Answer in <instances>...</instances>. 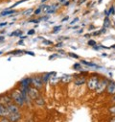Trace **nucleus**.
Masks as SVG:
<instances>
[{
	"label": "nucleus",
	"instance_id": "nucleus-1",
	"mask_svg": "<svg viewBox=\"0 0 115 122\" xmlns=\"http://www.w3.org/2000/svg\"><path fill=\"white\" fill-rule=\"evenodd\" d=\"M11 97H12V100H14V102L17 106H23V104L25 103V100H24V97L22 95L21 90H18V89L14 90L12 92Z\"/></svg>",
	"mask_w": 115,
	"mask_h": 122
},
{
	"label": "nucleus",
	"instance_id": "nucleus-2",
	"mask_svg": "<svg viewBox=\"0 0 115 122\" xmlns=\"http://www.w3.org/2000/svg\"><path fill=\"white\" fill-rule=\"evenodd\" d=\"M31 85H33L36 88H41L43 86L42 78L39 76H36V77L31 78Z\"/></svg>",
	"mask_w": 115,
	"mask_h": 122
},
{
	"label": "nucleus",
	"instance_id": "nucleus-3",
	"mask_svg": "<svg viewBox=\"0 0 115 122\" xmlns=\"http://www.w3.org/2000/svg\"><path fill=\"white\" fill-rule=\"evenodd\" d=\"M27 93H28L29 97H30L32 100H36V99L39 96L38 90V88H36V87H29L28 90H27Z\"/></svg>",
	"mask_w": 115,
	"mask_h": 122
},
{
	"label": "nucleus",
	"instance_id": "nucleus-4",
	"mask_svg": "<svg viewBox=\"0 0 115 122\" xmlns=\"http://www.w3.org/2000/svg\"><path fill=\"white\" fill-rule=\"evenodd\" d=\"M98 83H99V79H98V77H95V76H94V77H91V78L88 80V82H87V86H88L89 89L93 90V89L96 88Z\"/></svg>",
	"mask_w": 115,
	"mask_h": 122
},
{
	"label": "nucleus",
	"instance_id": "nucleus-5",
	"mask_svg": "<svg viewBox=\"0 0 115 122\" xmlns=\"http://www.w3.org/2000/svg\"><path fill=\"white\" fill-rule=\"evenodd\" d=\"M106 85H107V81L105 79V80H102V81H99V83H98V85H97V86H96V92L97 93H102L103 91L105 90V86H106Z\"/></svg>",
	"mask_w": 115,
	"mask_h": 122
},
{
	"label": "nucleus",
	"instance_id": "nucleus-6",
	"mask_svg": "<svg viewBox=\"0 0 115 122\" xmlns=\"http://www.w3.org/2000/svg\"><path fill=\"white\" fill-rule=\"evenodd\" d=\"M30 85H31V78H24L20 81V86H21V89L22 90H28V88L30 87Z\"/></svg>",
	"mask_w": 115,
	"mask_h": 122
},
{
	"label": "nucleus",
	"instance_id": "nucleus-7",
	"mask_svg": "<svg viewBox=\"0 0 115 122\" xmlns=\"http://www.w3.org/2000/svg\"><path fill=\"white\" fill-rule=\"evenodd\" d=\"M8 115H9L8 118L11 120V122H17L21 117V114H20L19 112H14V113H9Z\"/></svg>",
	"mask_w": 115,
	"mask_h": 122
},
{
	"label": "nucleus",
	"instance_id": "nucleus-8",
	"mask_svg": "<svg viewBox=\"0 0 115 122\" xmlns=\"http://www.w3.org/2000/svg\"><path fill=\"white\" fill-rule=\"evenodd\" d=\"M7 110L9 112V113H14V112H19L18 106L15 105V104H13V103H11L10 105L7 106Z\"/></svg>",
	"mask_w": 115,
	"mask_h": 122
},
{
	"label": "nucleus",
	"instance_id": "nucleus-9",
	"mask_svg": "<svg viewBox=\"0 0 115 122\" xmlns=\"http://www.w3.org/2000/svg\"><path fill=\"white\" fill-rule=\"evenodd\" d=\"M106 91L108 94H115V84L114 83H108Z\"/></svg>",
	"mask_w": 115,
	"mask_h": 122
},
{
	"label": "nucleus",
	"instance_id": "nucleus-10",
	"mask_svg": "<svg viewBox=\"0 0 115 122\" xmlns=\"http://www.w3.org/2000/svg\"><path fill=\"white\" fill-rule=\"evenodd\" d=\"M9 114V112L7 110V107L0 104V117H3V116H7Z\"/></svg>",
	"mask_w": 115,
	"mask_h": 122
},
{
	"label": "nucleus",
	"instance_id": "nucleus-11",
	"mask_svg": "<svg viewBox=\"0 0 115 122\" xmlns=\"http://www.w3.org/2000/svg\"><path fill=\"white\" fill-rule=\"evenodd\" d=\"M81 64H83V65H85V66H89L96 67V68H101V66H98V65H96V64L88 63V62H86V61H83V60H81Z\"/></svg>",
	"mask_w": 115,
	"mask_h": 122
},
{
	"label": "nucleus",
	"instance_id": "nucleus-12",
	"mask_svg": "<svg viewBox=\"0 0 115 122\" xmlns=\"http://www.w3.org/2000/svg\"><path fill=\"white\" fill-rule=\"evenodd\" d=\"M14 13H15V11H14V10H5L4 12H2L1 14H0V16H6V15H13Z\"/></svg>",
	"mask_w": 115,
	"mask_h": 122
},
{
	"label": "nucleus",
	"instance_id": "nucleus-13",
	"mask_svg": "<svg viewBox=\"0 0 115 122\" xmlns=\"http://www.w3.org/2000/svg\"><path fill=\"white\" fill-rule=\"evenodd\" d=\"M71 79H72V76L71 75H63L62 77V81L63 82V83H69L70 81H71Z\"/></svg>",
	"mask_w": 115,
	"mask_h": 122
},
{
	"label": "nucleus",
	"instance_id": "nucleus-14",
	"mask_svg": "<svg viewBox=\"0 0 115 122\" xmlns=\"http://www.w3.org/2000/svg\"><path fill=\"white\" fill-rule=\"evenodd\" d=\"M84 83H85V79H84L83 77L79 78V79H77V80L75 81V85H77V86H81V85H83Z\"/></svg>",
	"mask_w": 115,
	"mask_h": 122
},
{
	"label": "nucleus",
	"instance_id": "nucleus-15",
	"mask_svg": "<svg viewBox=\"0 0 115 122\" xmlns=\"http://www.w3.org/2000/svg\"><path fill=\"white\" fill-rule=\"evenodd\" d=\"M50 77H51V73H46L45 75H43V77H42V81H43V83L48 82V80L50 79Z\"/></svg>",
	"mask_w": 115,
	"mask_h": 122
},
{
	"label": "nucleus",
	"instance_id": "nucleus-16",
	"mask_svg": "<svg viewBox=\"0 0 115 122\" xmlns=\"http://www.w3.org/2000/svg\"><path fill=\"white\" fill-rule=\"evenodd\" d=\"M73 69H75V70H81L82 69V67H81V64H75L74 66H73Z\"/></svg>",
	"mask_w": 115,
	"mask_h": 122
},
{
	"label": "nucleus",
	"instance_id": "nucleus-17",
	"mask_svg": "<svg viewBox=\"0 0 115 122\" xmlns=\"http://www.w3.org/2000/svg\"><path fill=\"white\" fill-rule=\"evenodd\" d=\"M36 103H37V104H38V105H43V104H44V101H43V99H42V98L38 97V98L36 99Z\"/></svg>",
	"mask_w": 115,
	"mask_h": 122
},
{
	"label": "nucleus",
	"instance_id": "nucleus-18",
	"mask_svg": "<svg viewBox=\"0 0 115 122\" xmlns=\"http://www.w3.org/2000/svg\"><path fill=\"white\" fill-rule=\"evenodd\" d=\"M108 26H109V19H108V17L106 16V17L105 18V21H104V27L106 28V27H108Z\"/></svg>",
	"mask_w": 115,
	"mask_h": 122
},
{
	"label": "nucleus",
	"instance_id": "nucleus-19",
	"mask_svg": "<svg viewBox=\"0 0 115 122\" xmlns=\"http://www.w3.org/2000/svg\"><path fill=\"white\" fill-rule=\"evenodd\" d=\"M61 29H62V25H60V26H57V27H55V28H54V34H56V33H59Z\"/></svg>",
	"mask_w": 115,
	"mask_h": 122
},
{
	"label": "nucleus",
	"instance_id": "nucleus-20",
	"mask_svg": "<svg viewBox=\"0 0 115 122\" xmlns=\"http://www.w3.org/2000/svg\"><path fill=\"white\" fill-rule=\"evenodd\" d=\"M0 122H11V120H10L7 116H3V118H1Z\"/></svg>",
	"mask_w": 115,
	"mask_h": 122
},
{
	"label": "nucleus",
	"instance_id": "nucleus-21",
	"mask_svg": "<svg viewBox=\"0 0 115 122\" xmlns=\"http://www.w3.org/2000/svg\"><path fill=\"white\" fill-rule=\"evenodd\" d=\"M87 44H88V45H90V46H94V45H96V41H94L90 40V41H88Z\"/></svg>",
	"mask_w": 115,
	"mask_h": 122
},
{
	"label": "nucleus",
	"instance_id": "nucleus-22",
	"mask_svg": "<svg viewBox=\"0 0 115 122\" xmlns=\"http://www.w3.org/2000/svg\"><path fill=\"white\" fill-rule=\"evenodd\" d=\"M24 51H22V50H15V51H13V52H11L10 54H14V55H16V54H19V53H23Z\"/></svg>",
	"mask_w": 115,
	"mask_h": 122
},
{
	"label": "nucleus",
	"instance_id": "nucleus-23",
	"mask_svg": "<svg viewBox=\"0 0 115 122\" xmlns=\"http://www.w3.org/2000/svg\"><path fill=\"white\" fill-rule=\"evenodd\" d=\"M69 56L72 57V58H74V59H79V56L76 55L75 53H69Z\"/></svg>",
	"mask_w": 115,
	"mask_h": 122
},
{
	"label": "nucleus",
	"instance_id": "nucleus-24",
	"mask_svg": "<svg viewBox=\"0 0 115 122\" xmlns=\"http://www.w3.org/2000/svg\"><path fill=\"white\" fill-rule=\"evenodd\" d=\"M109 112L112 113V114H114L115 115V106H113V107H111L110 109H109Z\"/></svg>",
	"mask_w": 115,
	"mask_h": 122
},
{
	"label": "nucleus",
	"instance_id": "nucleus-25",
	"mask_svg": "<svg viewBox=\"0 0 115 122\" xmlns=\"http://www.w3.org/2000/svg\"><path fill=\"white\" fill-rule=\"evenodd\" d=\"M43 43H44V44H48V45H52V44H53L52 41H45V40H43Z\"/></svg>",
	"mask_w": 115,
	"mask_h": 122
},
{
	"label": "nucleus",
	"instance_id": "nucleus-26",
	"mask_svg": "<svg viewBox=\"0 0 115 122\" xmlns=\"http://www.w3.org/2000/svg\"><path fill=\"white\" fill-rule=\"evenodd\" d=\"M32 12H33V9H30V10H28V11L24 12L23 14H24V15H30V14L32 13Z\"/></svg>",
	"mask_w": 115,
	"mask_h": 122
},
{
	"label": "nucleus",
	"instance_id": "nucleus-27",
	"mask_svg": "<svg viewBox=\"0 0 115 122\" xmlns=\"http://www.w3.org/2000/svg\"><path fill=\"white\" fill-rule=\"evenodd\" d=\"M41 10H42V7H40V8H38V10H36L35 11V15H38L40 12H41Z\"/></svg>",
	"mask_w": 115,
	"mask_h": 122
},
{
	"label": "nucleus",
	"instance_id": "nucleus-28",
	"mask_svg": "<svg viewBox=\"0 0 115 122\" xmlns=\"http://www.w3.org/2000/svg\"><path fill=\"white\" fill-rule=\"evenodd\" d=\"M24 53H26L28 55H31V56H35V53L34 52H31V51H24Z\"/></svg>",
	"mask_w": 115,
	"mask_h": 122
},
{
	"label": "nucleus",
	"instance_id": "nucleus-29",
	"mask_svg": "<svg viewBox=\"0 0 115 122\" xmlns=\"http://www.w3.org/2000/svg\"><path fill=\"white\" fill-rule=\"evenodd\" d=\"M109 14H112V15H114L115 14V11H114V7L112 6L110 9H109Z\"/></svg>",
	"mask_w": 115,
	"mask_h": 122
},
{
	"label": "nucleus",
	"instance_id": "nucleus-30",
	"mask_svg": "<svg viewBox=\"0 0 115 122\" xmlns=\"http://www.w3.org/2000/svg\"><path fill=\"white\" fill-rule=\"evenodd\" d=\"M15 36H17V37H21V36H22V31H18V30H17Z\"/></svg>",
	"mask_w": 115,
	"mask_h": 122
},
{
	"label": "nucleus",
	"instance_id": "nucleus-31",
	"mask_svg": "<svg viewBox=\"0 0 115 122\" xmlns=\"http://www.w3.org/2000/svg\"><path fill=\"white\" fill-rule=\"evenodd\" d=\"M78 20H79V18H78V17H76V18H74V19L71 21V23H70V24H71V25H73V24H75V22H77Z\"/></svg>",
	"mask_w": 115,
	"mask_h": 122
},
{
	"label": "nucleus",
	"instance_id": "nucleus-32",
	"mask_svg": "<svg viewBox=\"0 0 115 122\" xmlns=\"http://www.w3.org/2000/svg\"><path fill=\"white\" fill-rule=\"evenodd\" d=\"M35 32H36L35 30H34V29H32V30H30V31L28 32V35H33V34H35Z\"/></svg>",
	"mask_w": 115,
	"mask_h": 122
},
{
	"label": "nucleus",
	"instance_id": "nucleus-33",
	"mask_svg": "<svg viewBox=\"0 0 115 122\" xmlns=\"http://www.w3.org/2000/svg\"><path fill=\"white\" fill-rule=\"evenodd\" d=\"M68 18H69V16H68V15H67V16H65V17H63V18L62 19V22H64V21L68 20Z\"/></svg>",
	"mask_w": 115,
	"mask_h": 122
},
{
	"label": "nucleus",
	"instance_id": "nucleus-34",
	"mask_svg": "<svg viewBox=\"0 0 115 122\" xmlns=\"http://www.w3.org/2000/svg\"><path fill=\"white\" fill-rule=\"evenodd\" d=\"M105 32H106V31H105V28L104 27V28H103V29L101 30V31H100V34H102V33H104V34H105Z\"/></svg>",
	"mask_w": 115,
	"mask_h": 122
},
{
	"label": "nucleus",
	"instance_id": "nucleus-35",
	"mask_svg": "<svg viewBox=\"0 0 115 122\" xmlns=\"http://www.w3.org/2000/svg\"><path fill=\"white\" fill-rule=\"evenodd\" d=\"M62 42H59V43H57L56 47H62Z\"/></svg>",
	"mask_w": 115,
	"mask_h": 122
},
{
	"label": "nucleus",
	"instance_id": "nucleus-36",
	"mask_svg": "<svg viewBox=\"0 0 115 122\" xmlns=\"http://www.w3.org/2000/svg\"><path fill=\"white\" fill-rule=\"evenodd\" d=\"M58 56V54H55V55H52V56H50L49 57V60H52L53 58H55V57H57Z\"/></svg>",
	"mask_w": 115,
	"mask_h": 122
},
{
	"label": "nucleus",
	"instance_id": "nucleus-37",
	"mask_svg": "<svg viewBox=\"0 0 115 122\" xmlns=\"http://www.w3.org/2000/svg\"><path fill=\"white\" fill-rule=\"evenodd\" d=\"M7 25V22H2L0 23V27H3V26H6Z\"/></svg>",
	"mask_w": 115,
	"mask_h": 122
},
{
	"label": "nucleus",
	"instance_id": "nucleus-38",
	"mask_svg": "<svg viewBox=\"0 0 115 122\" xmlns=\"http://www.w3.org/2000/svg\"><path fill=\"white\" fill-rule=\"evenodd\" d=\"M82 31H83V30H82V29L79 30V31H78V34H81V33H82Z\"/></svg>",
	"mask_w": 115,
	"mask_h": 122
},
{
	"label": "nucleus",
	"instance_id": "nucleus-39",
	"mask_svg": "<svg viewBox=\"0 0 115 122\" xmlns=\"http://www.w3.org/2000/svg\"><path fill=\"white\" fill-rule=\"evenodd\" d=\"M101 47L102 48H105V49H109L110 47H107V46H103V45H101Z\"/></svg>",
	"mask_w": 115,
	"mask_h": 122
},
{
	"label": "nucleus",
	"instance_id": "nucleus-40",
	"mask_svg": "<svg viewBox=\"0 0 115 122\" xmlns=\"http://www.w3.org/2000/svg\"><path fill=\"white\" fill-rule=\"evenodd\" d=\"M93 48H94L95 50H99V47H98V46H96V45H94V46H93Z\"/></svg>",
	"mask_w": 115,
	"mask_h": 122
},
{
	"label": "nucleus",
	"instance_id": "nucleus-41",
	"mask_svg": "<svg viewBox=\"0 0 115 122\" xmlns=\"http://www.w3.org/2000/svg\"><path fill=\"white\" fill-rule=\"evenodd\" d=\"M84 37L85 38H90V35L89 34H86V35H84Z\"/></svg>",
	"mask_w": 115,
	"mask_h": 122
},
{
	"label": "nucleus",
	"instance_id": "nucleus-42",
	"mask_svg": "<svg viewBox=\"0 0 115 122\" xmlns=\"http://www.w3.org/2000/svg\"><path fill=\"white\" fill-rule=\"evenodd\" d=\"M99 34H100V32H94V33H93V35H94V36H96V35H99Z\"/></svg>",
	"mask_w": 115,
	"mask_h": 122
},
{
	"label": "nucleus",
	"instance_id": "nucleus-43",
	"mask_svg": "<svg viewBox=\"0 0 115 122\" xmlns=\"http://www.w3.org/2000/svg\"><path fill=\"white\" fill-rule=\"evenodd\" d=\"M102 56H103V57H106V56H107V54H106V53H103V54H102Z\"/></svg>",
	"mask_w": 115,
	"mask_h": 122
},
{
	"label": "nucleus",
	"instance_id": "nucleus-44",
	"mask_svg": "<svg viewBox=\"0 0 115 122\" xmlns=\"http://www.w3.org/2000/svg\"><path fill=\"white\" fill-rule=\"evenodd\" d=\"M3 40H4V37H2V36H1V37H0V41H2Z\"/></svg>",
	"mask_w": 115,
	"mask_h": 122
},
{
	"label": "nucleus",
	"instance_id": "nucleus-45",
	"mask_svg": "<svg viewBox=\"0 0 115 122\" xmlns=\"http://www.w3.org/2000/svg\"><path fill=\"white\" fill-rule=\"evenodd\" d=\"M59 53H62V54H63V53H64V51H63V50H59Z\"/></svg>",
	"mask_w": 115,
	"mask_h": 122
},
{
	"label": "nucleus",
	"instance_id": "nucleus-46",
	"mask_svg": "<svg viewBox=\"0 0 115 122\" xmlns=\"http://www.w3.org/2000/svg\"><path fill=\"white\" fill-rule=\"evenodd\" d=\"M110 122H115V117H113L112 119H111V121Z\"/></svg>",
	"mask_w": 115,
	"mask_h": 122
},
{
	"label": "nucleus",
	"instance_id": "nucleus-47",
	"mask_svg": "<svg viewBox=\"0 0 115 122\" xmlns=\"http://www.w3.org/2000/svg\"><path fill=\"white\" fill-rule=\"evenodd\" d=\"M85 0H80V3H82V2H84Z\"/></svg>",
	"mask_w": 115,
	"mask_h": 122
},
{
	"label": "nucleus",
	"instance_id": "nucleus-48",
	"mask_svg": "<svg viewBox=\"0 0 115 122\" xmlns=\"http://www.w3.org/2000/svg\"><path fill=\"white\" fill-rule=\"evenodd\" d=\"M46 1H47V0H41V2H42V3H44V2H46Z\"/></svg>",
	"mask_w": 115,
	"mask_h": 122
},
{
	"label": "nucleus",
	"instance_id": "nucleus-49",
	"mask_svg": "<svg viewBox=\"0 0 115 122\" xmlns=\"http://www.w3.org/2000/svg\"><path fill=\"white\" fill-rule=\"evenodd\" d=\"M110 48H114V49H115V44H114V45H112V46H111Z\"/></svg>",
	"mask_w": 115,
	"mask_h": 122
},
{
	"label": "nucleus",
	"instance_id": "nucleus-50",
	"mask_svg": "<svg viewBox=\"0 0 115 122\" xmlns=\"http://www.w3.org/2000/svg\"><path fill=\"white\" fill-rule=\"evenodd\" d=\"M113 101H114V102H115V96H114V97H113Z\"/></svg>",
	"mask_w": 115,
	"mask_h": 122
},
{
	"label": "nucleus",
	"instance_id": "nucleus-51",
	"mask_svg": "<svg viewBox=\"0 0 115 122\" xmlns=\"http://www.w3.org/2000/svg\"><path fill=\"white\" fill-rule=\"evenodd\" d=\"M1 53H2V52H1V51H0V54H1Z\"/></svg>",
	"mask_w": 115,
	"mask_h": 122
},
{
	"label": "nucleus",
	"instance_id": "nucleus-52",
	"mask_svg": "<svg viewBox=\"0 0 115 122\" xmlns=\"http://www.w3.org/2000/svg\"><path fill=\"white\" fill-rule=\"evenodd\" d=\"M60 1H62V0H60Z\"/></svg>",
	"mask_w": 115,
	"mask_h": 122
}]
</instances>
